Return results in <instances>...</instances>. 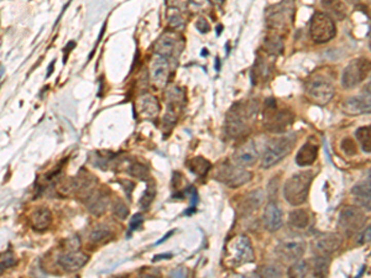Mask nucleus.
<instances>
[{
  "mask_svg": "<svg viewBox=\"0 0 371 278\" xmlns=\"http://www.w3.org/2000/svg\"><path fill=\"white\" fill-rule=\"evenodd\" d=\"M364 91L367 94V96H371V78L369 79V82H367L366 85H365Z\"/></svg>",
  "mask_w": 371,
  "mask_h": 278,
  "instance_id": "de8ad7c7",
  "label": "nucleus"
},
{
  "mask_svg": "<svg viewBox=\"0 0 371 278\" xmlns=\"http://www.w3.org/2000/svg\"><path fill=\"white\" fill-rule=\"evenodd\" d=\"M221 29H223V26H221V25H219L218 27H217V35L219 36V35H220V31H221Z\"/></svg>",
  "mask_w": 371,
  "mask_h": 278,
  "instance_id": "5fc2aeb1",
  "label": "nucleus"
},
{
  "mask_svg": "<svg viewBox=\"0 0 371 278\" xmlns=\"http://www.w3.org/2000/svg\"><path fill=\"white\" fill-rule=\"evenodd\" d=\"M138 112L144 118H156L160 113V104L155 97L145 96L138 102Z\"/></svg>",
  "mask_w": 371,
  "mask_h": 278,
  "instance_id": "5701e85b",
  "label": "nucleus"
},
{
  "mask_svg": "<svg viewBox=\"0 0 371 278\" xmlns=\"http://www.w3.org/2000/svg\"><path fill=\"white\" fill-rule=\"evenodd\" d=\"M351 194L359 207L371 210V170L367 171L365 179L354 186Z\"/></svg>",
  "mask_w": 371,
  "mask_h": 278,
  "instance_id": "ddd939ff",
  "label": "nucleus"
},
{
  "mask_svg": "<svg viewBox=\"0 0 371 278\" xmlns=\"http://www.w3.org/2000/svg\"><path fill=\"white\" fill-rule=\"evenodd\" d=\"M292 10H293V2L284 0V3H280L267 13V21L271 24L272 27L285 26L286 21L291 19Z\"/></svg>",
  "mask_w": 371,
  "mask_h": 278,
  "instance_id": "4468645a",
  "label": "nucleus"
},
{
  "mask_svg": "<svg viewBox=\"0 0 371 278\" xmlns=\"http://www.w3.org/2000/svg\"><path fill=\"white\" fill-rule=\"evenodd\" d=\"M112 235V230L105 225H98V227L93 228L92 231L89 233V241L93 244L103 243L105 239H108Z\"/></svg>",
  "mask_w": 371,
  "mask_h": 278,
  "instance_id": "c756f323",
  "label": "nucleus"
},
{
  "mask_svg": "<svg viewBox=\"0 0 371 278\" xmlns=\"http://www.w3.org/2000/svg\"><path fill=\"white\" fill-rule=\"evenodd\" d=\"M306 93L313 103L325 105L334 97L336 88L328 78L323 76H314L306 83Z\"/></svg>",
  "mask_w": 371,
  "mask_h": 278,
  "instance_id": "39448f33",
  "label": "nucleus"
},
{
  "mask_svg": "<svg viewBox=\"0 0 371 278\" xmlns=\"http://www.w3.org/2000/svg\"><path fill=\"white\" fill-rule=\"evenodd\" d=\"M167 20L173 29H179V27L183 26V19H182L181 13L176 8L170 9L169 13H167Z\"/></svg>",
  "mask_w": 371,
  "mask_h": 278,
  "instance_id": "473e14b6",
  "label": "nucleus"
},
{
  "mask_svg": "<svg viewBox=\"0 0 371 278\" xmlns=\"http://www.w3.org/2000/svg\"><path fill=\"white\" fill-rule=\"evenodd\" d=\"M171 276L175 277H183L186 276V271H183V268H179L178 271H173L171 273Z\"/></svg>",
  "mask_w": 371,
  "mask_h": 278,
  "instance_id": "49530a36",
  "label": "nucleus"
},
{
  "mask_svg": "<svg viewBox=\"0 0 371 278\" xmlns=\"http://www.w3.org/2000/svg\"><path fill=\"white\" fill-rule=\"evenodd\" d=\"M265 47H266V50L270 52V53L277 54L282 51V47H284V46H282L281 40L277 38H271V39L266 40Z\"/></svg>",
  "mask_w": 371,
  "mask_h": 278,
  "instance_id": "f704fd0d",
  "label": "nucleus"
},
{
  "mask_svg": "<svg viewBox=\"0 0 371 278\" xmlns=\"http://www.w3.org/2000/svg\"><path fill=\"white\" fill-rule=\"evenodd\" d=\"M113 214L118 219H126L127 215H129V208L123 201L117 200L113 206Z\"/></svg>",
  "mask_w": 371,
  "mask_h": 278,
  "instance_id": "c9c22d12",
  "label": "nucleus"
},
{
  "mask_svg": "<svg viewBox=\"0 0 371 278\" xmlns=\"http://www.w3.org/2000/svg\"><path fill=\"white\" fill-rule=\"evenodd\" d=\"M359 243L360 244H371V225L369 228H366L363 230V233L360 235V239H359Z\"/></svg>",
  "mask_w": 371,
  "mask_h": 278,
  "instance_id": "c03bdc74",
  "label": "nucleus"
},
{
  "mask_svg": "<svg viewBox=\"0 0 371 278\" xmlns=\"http://www.w3.org/2000/svg\"><path fill=\"white\" fill-rule=\"evenodd\" d=\"M294 143H296V139L291 136L273 140V141L267 146L265 154L263 156V160H261L263 169H271L272 166L277 164L280 161L284 160L286 156L292 151V147L294 146Z\"/></svg>",
  "mask_w": 371,
  "mask_h": 278,
  "instance_id": "20e7f679",
  "label": "nucleus"
},
{
  "mask_svg": "<svg viewBox=\"0 0 371 278\" xmlns=\"http://www.w3.org/2000/svg\"><path fill=\"white\" fill-rule=\"evenodd\" d=\"M309 271H311V268H309L308 262L305 261V260H297L288 270V276L306 277L309 273Z\"/></svg>",
  "mask_w": 371,
  "mask_h": 278,
  "instance_id": "7c9ffc66",
  "label": "nucleus"
},
{
  "mask_svg": "<svg viewBox=\"0 0 371 278\" xmlns=\"http://www.w3.org/2000/svg\"><path fill=\"white\" fill-rule=\"evenodd\" d=\"M215 177L228 187L238 188L250 181L251 173L238 163L232 164L229 162H224L217 170Z\"/></svg>",
  "mask_w": 371,
  "mask_h": 278,
  "instance_id": "0eeeda50",
  "label": "nucleus"
},
{
  "mask_svg": "<svg viewBox=\"0 0 371 278\" xmlns=\"http://www.w3.org/2000/svg\"><path fill=\"white\" fill-rule=\"evenodd\" d=\"M3 75H4V66H2V77H3Z\"/></svg>",
  "mask_w": 371,
  "mask_h": 278,
  "instance_id": "4d7b16f0",
  "label": "nucleus"
},
{
  "mask_svg": "<svg viewBox=\"0 0 371 278\" xmlns=\"http://www.w3.org/2000/svg\"><path fill=\"white\" fill-rule=\"evenodd\" d=\"M322 7L327 11V15L336 20H344L348 13V9L342 0H322Z\"/></svg>",
  "mask_w": 371,
  "mask_h": 278,
  "instance_id": "b1692460",
  "label": "nucleus"
},
{
  "mask_svg": "<svg viewBox=\"0 0 371 278\" xmlns=\"http://www.w3.org/2000/svg\"><path fill=\"white\" fill-rule=\"evenodd\" d=\"M173 234V231H170V233H167L166 235H165V236H163V239H161L160 241H159V243H157V244H161V243H163V241H166L167 239H169V237L170 236H171V235Z\"/></svg>",
  "mask_w": 371,
  "mask_h": 278,
  "instance_id": "3c124183",
  "label": "nucleus"
},
{
  "mask_svg": "<svg viewBox=\"0 0 371 278\" xmlns=\"http://www.w3.org/2000/svg\"><path fill=\"white\" fill-rule=\"evenodd\" d=\"M329 258L328 256H317L314 260V274L316 276H325L328 273Z\"/></svg>",
  "mask_w": 371,
  "mask_h": 278,
  "instance_id": "2f4dec72",
  "label": "nucleus"
},
{
  "mask_svg": "<svg viewBox=\"0 0 371 278\" xmlns=\"http://www.w3.org/2000/svg\"><path fill=\"white\" fill-rule=\"evenodd\" d=\"M342 236L339 234H325L316 241L314 251L319 256H329L342 246Z\"/></svg>",
  "mask_w": 371,
  "mask_h": 278,
  "instance_id": "dca6fc26",
  "label": "nucleus"
},
{
  "mask_svg": "<svg viewBox=\"0 0 371 278\" xmlns=\"http://www.w3.org/2000/svg\"><path fill=\"white\" fill-rule=\"evenodd\" d=\"M309 35L316 44H325L336 38L337 27L329 15L316 13L309 25Z\"/></svg>",
  "mask_w": 371,
  "mask_h": 278,
  "instance_id": "423d86ee",
  "label": "nucleus"
},
{
  "mask_svg": "<svg viewBox=\"0 0 371 278\" xmlns=\"http://www.w3.org/2000/svg\"><path fill=\"white\" fill-rule=\"evenodd\" d=\"M108 197L100 191H94L89 197L87 198V206L88 209L90 210L96 215H99V214L104 213L106 209V206H108Z\"/></svg>",
  "mask_w": 371,
  "mask_h": 278,
  "instance_id": "393cba45",
  "label": "nucleus"
},
{
  "mask_svg": "<svg viewBox=\"0 0 371 278\" xmlns=\"http://www.w3.org/2000/svg\"><path fill=\"white\" fill-rule=\"evenodd\" d=\"M88 262V256L80 251H69L63 253L59 257V264L67 272H75L81 270Z\"/></svg>",
  "mask_w": 371,
  "mask_h": 278,
  "instance_id": "f3484780",
  "label": "nucleus"
},
{
  "mask_svg": "<svg viewBox=\"0 0 371 278\" xmlns=\"http://www.w3.org/2000/svg\"><path fill=\"white\" fill-rule=\"evenodd\" d=\"M306 251V243L303 240H287L282 241L276 247V253L279 257L285 261H297L302 258Z\"/></svg>",
  "mask_w": 371,
  "mask_h": 278,
  "instance_id": "9b49d317",
  "label": "nucleus"
},
{
  "mask_svg": "<svg viewBox=\"0 0 371 278\" xmlns=\"http://www.w3.org/2000/svg\"><path fill=\"white\" fill-rule=\"evenodd\" d=\"M53 66H54V61H52V62H51L50 63V66H48V71H47V77H50V76H51V73H52V71H53Z\"/></svg>",
  "mask_w": 371,
  "mask_h": 278,
  "instance_id": "8fccbe9b",
  "label": "nucleus"
},
{
  "mask_svg": "<svg viewBox=\"0 0 371 278\" xmlns=\"http://www.w3.org/2000/svg\"><path fill=\"white\" fill-rule=\"evenodd\" d=\"M215 68H217V71L220 69V61H219V59H217V61H215Z\"/></svg>",
  "mask_w": 371,
  "mask_h": 278,
  "instance_id": "603ef678",
  "label": "nucleus"
},
{
  "mask_svg": "<svg viewBox=\"0 0 371 278\" xmlns=\"http://www.w3.org/2000/svg\"><path fill=\"white\" fill-rule=\"evenodd\" d=\"M288 224H290L291 228L299 229V230L306 229L309 224L308 213L303 209L293 210V212H291L290 215H288Z\"/></svg>",
  "mask_w": 371,
  "mask_h": 278,
  "instance_id": "bb28decb",
  "label": "nucleus"
},
{
  "mask_svg": "<svg viewBox=\"0 0 371 278\" xmlns=\"http://www.w3.org/2000/svg\"><path fill=\"white\" fill-rule=\"evenodd\" d=\"M15 262H16V258H15V253L13 251L4 252L2 255V271L4 270V268L14 266Z\"/></svg>",
  "mask_w": 371,
  "mask_h": 278,
  "instance_id": "ea45409f",
  "label": "nucleus"
},
{
  "mask_svg": "<svg viewBox=\"0 0 371 278\" xmlns=\"http://www.w3.org/2000/svg\"><path fill=\"white\" fill-rule=\"evenodd\" d=\"M196 27L199 30L200 32H208L211 30V26H209L208 21H207L205 17H199L198 21L196 23Z\"/></svg>",
  "mask_w": 371,
  "mask_h": 278,
  "instance_id": "37998d69",
  "label": "nucleus"
},
{
  "mask_svg": "<svg viewBox=\"0 0 371 278\" xmlns=\"http://www.w3.org/2000/svg\"><path fill=\"white\" fill-rule=\"evenodd\" d=\"M355 136H357L359 143H360L361 150L364 152H371V125H367V126L359 127L355 133Z\"/></svg>",
  "mask_w": 371,
  "mask_h": 278,
  "instance_id": "c85d7f7f",
  "label": "nucleus"
},
{
  "mask_svg": "<svg viewBox=\"0 0 371 278\" xmlns=\"http://www.w3.org/2000/svg\"><path fill=\"white\" fill-rule=\"evenodd\" d=\"M260 274L264 277H280L282 276V270H280L277 266H265L261 268Z\"/></svg>",
  "mask_w": 371,
  "mask_h": 278,
  "instance_id": "58836bf2",
  "label": "nucleus"
},
{
  "mask_svg": "<svg viewBox=\"0 0 371 278\" xmlns=\"http://www.w3.org/2000/svg\"><path fill=\"white\" fill-rule=\"evenodd\" d=\"M257 158V150L255 149V145L252 142H246L243 146H240L233 156L234 162L243 167L252 166V164L256 163Z\"/></svg>",
  "mask_w": 371,
  "mask_h": 278,
  "instance_id": "a211bd4d",
  "label": "nucleus"
},
{
  "mask_svg": "<svg viewBox=\"0 0 371 278\" xmlns=\"http://www.w3.org/2000/svg\"><path fill=\"white\" fill-rule=\"evenodd\" d=\"M318 157V146L312 142H306L297 152L296 163L301 167L311 166Z\"/></svg>",
  "mask_w": 371,
  "mask_h": 278,
  "instance_id": "4be33fe9",
  "label": "nucleus"
},
{
  "mask_svg": "<svg viewBox=\"0 0 371 278\" xmlns=\"http://www.w3.org/2000/svg\"><path fill=\"white\" fill-rule=\"evenodd\" d=\"M228 257L230 258L233 266L244 265L254 261L255 253L249 237L245 235H240L236 237L228 249Z\"/></svg>",
  "mask_w": 371,
  "mask_h": 278,
  "instance_id": "9d476101",
  "label": "nucleus"
},
{
  "mask_svg": "<svg viewBox=\"0 0 371 278\" xmlns=\"http://www.w3.org/2000/svg\"><path fill=\"white\" fill-rule=\"evenodd\" d=\"M154 199H155V187L150 186V187L146 188L144 194H142L141 200H140V207H141L142 209H147V208L151 206Z\"/></svg>",
  "mask_w": 371,
  "mask_h": 278,
  "instance_id": "72a5a7b5",
  "label": "nucleus"
},
{
  "mask_svg": "<svg viewBox=\"0 0 371 278\" xmlns=\"http://www.w3.org/2000/svg\"><path fill=\"white\" fill-rule=\"evenodd\" d=\"M342 149L348 156H354L357 154V146H355V142L353 141L350 137H346V139L343 140Z\"/></svg>",
  "mask_w": 371,
  "mask_h": 278,
  "instance_id": "a19ab883",
  "label": "nucleus"
},
{
  "mask_svg": "<svg viewBox=\"0 0 371 278\" xmlns=\"http://www.w3.org/2000/svg\"><path fill=\"white\" fill-rule=\"evenodd\" d=\"M212 3H215V4H221V3H224V0H211Z\"/></svg>",
  "mask_w": 371,
  "mask_h": 278,
  "instance_id": "6e6d98bb",
  "label": "nucleus"
},
{
  "mask_svg": "<svg viewBox=\"0 0 371 278\" xmlns=\"http://www.w3.org/2000/svg\"><path fill=\"white\" fill-rule=\"evenodd\" d=\"M257 106L250 103H236L227 115L226 131L229 136L240 137L250 130V123L256 114Z\"/></svg>",
  "mask_w": 371,
  "mask_h": 278,
  "instance_id": "f257e3e1",
  "label": "nucleus"
},
{
  "mask_svg": "<svg viewBox=\"0 0 371 278\" xmlns=\"http://www.w3.org/2000/svg\"><path fill=\"white\" fill-rule=\"evenodd\" d=\"M264 225L269 231L275 233L282 227V212L276 203H269L264 210Z\"/></svg>",
  "mask_w": 371,
  "mask_h": 278,
  "instance_id": "6ab92c4d",
  "label": "nucleus"
},
{
  "mask_svg": "<svg viewBox=\"0 0 371 278\" xmlns=\"http://www.w3.org/2000/svg\"><path fill=\"white\" fill-rule=\"evenodd\" d=\"M165 2H166V5L169 8H176V7H178L179 4H181V2H179V0H165Z\"/></svg>",
  "mask_w": 371,
  "mask_h": 278,
  "instance_id": "a18cd8bd",
  "label": "nucleus"
},
{
  "mask_svg": "<svg viewBox=\"0 0 371 278\" xmlns=\"http://www.w3.org/2000/svg\"><path fill=\"white\" fill-rule=\"evenodd\" d=\"M264 192L257 189V191L252 192L249 195H246L245 199L242 203V212L243 214H251L263 206L264 203Z\"/></svg>",
  "mask_w": 371,
  "mask_h": 278,
  "instance_id": "a878e982",
  "label": "nucleus"
},
{
  "mask_svg": "<svg viewBox=\"0 0 371 278\" xmlns=\"http://www.w3.org/2000/svg\"><path fill=\"white\" fill-rule=\"evenodd\" d=\"M30 220H31V225L35 230L44 231L50 228L51 223H52V214L47 207H39L32 212Z\"/></svg>",
  "mask_w": 371,
  "mask_h": 278,
  "instance_id": "412c9836",
  "label": "nucleus"
},
{
  "mask_svg": "<svg viewBox=\"0 0 371 278\" xmlns=\"http://www.w3.org/2000/svg\"><path fill=\"white\" fill-rule=\"evenodd\" d=\"M130 173H132L134 177H138L139 179H146L149 177L147 169H145V167L140 163L133 164L132 170H130Z\"/></svg>",
  "mask_w": 371,
  "mask_h": 278,
  "instance_id": "e433bc0d",
  "label": "nucleus"
},
{
  "mask_svg": "<svg viewBox=\"0 0 371 278\" xmlns=\"http://www.w3.org/2000/svg\"><path fill=\"white\" fill-rule=\"evenodd\" d=\"M369 47L371 48V39H370V42H369Z\"/></svg>",
  "mask_w": 371,
  "mask_h": 278,
  "instance_id": "13d9d810",
  "label": "nucleus"
},
{
  "mask_svg": "<svg viewBox=\"0 0 371 278\" xmlns=\"http://www.w3.org/2000/svg\"><path fill=\"white\" fill-rule=\"evenodd\" d=\"M190 7L192 8L194 11H203V10H209L212 7L211 2L209 0H190Z\"/></svg>",
  "mask_w": 371,
  "mask_h": 278,
  "instance_id": "4c0bfd02",
  "label": "nucleus"
},
{
  "mask_svg": "<svg viewBox=\"0 0 371 278\" xmlns=\"http://www.w3.org/2000/svg\"><path fill=\"white\" fill-rule=\"evenodd\" d=\"M343 112L348 115L371 114V96L348 98L342 105Z\"/></svg>",
  "mask_w": 371,
  "mask_h": 278,
  "instance_id": "2eb2a0df",
  "label": "nucleus"
},
{
  "mask_svg": "<svg viewBox=\"0 0 371 278\" xmlns=\"http://www.w3.org/2000/svg\"><path fill=\"white\" fill-rule=\"evenodd\" d=\"M188 167L196 176L205 177L212 169V164L205 157H194L191 161H188Z\"/></svg>",
  "mask_w": 371,
  "mask_h": 278,
  "instance_id": "cd10ccee",
  "label": "nucleus"
},
{
  "mask_svg": "<svg viewBox=\"0 0 371 278\" xmlns=\"http://www.w3.org/2000/svg\"><path fill=\"white\" fill-rule=\"evenodd\" d=\"M177 48H178L177 36L172 32L163 33V35L157 40L156 44H155V51H156V53L160 54V56L166 57V59L172 57Z\"/></svg>",
  "mask_w": 371,
  "mask_h": 278,
  "instance_id": "aec40b11",
  "label": "nucleus"
},
{
  "mask_svg": "<svg viewBox=\"0 0 371 278\" xmlns=\"http://www.w3.org/2000/svg\"><path fill=\"white\" fill-rule=\"evenodd\" d=\"M142 221H144V218H142L141 214H135V215L133 216L132 221H130V231H134L136 230V229H139L141 227Z\"/></svg>",
  "mask_w": 371,
  "mask_h": 278,
  "instance_id": "79ce46f5",
  "label": "nucleus"
},
{
  "mask_svg": "<svg viewBox=\"0 0 371 278\" xmlns=\"http://www.w3.org/2000/svg\"><path fill=\"white\" fill-rule=\"evenodd\" d=\"M171 256H172L171 253H165V255H157V256H155L154 261H159V260H161V258H170Z\"/></svg>",
  "mask_w": 371,
  "mask_h": 278,
  "instance_id": "09e8293b",
  "label": "nucleus"
},
{
  "mask_svg": "<svg viewBox=\"0 0 371 278\" xmlns=\"http://www.w3.org/2000/svg\"><path fill=\"white\" fill-rule=\"evenodd\" d=\"M313 178L314 173L312 171H301L299 173H294L284 186L285 199L293 207L302 206L308 198Z\"/></svg>",
  "mask_w": 371,
  "mask_h": 278,
  "instance_id": "f03ea898",
  "label": "nucleus"
},
{
  "mask_svg": "<svg viewBox=\"0 0 371 278\" xmlns=\"http://www.w3.org/2000/svg\"><path fill=\"white\" fill-rule=\"evenodd\" d=\"M170 67L166 57L156 54L150 63V78L157 88L165 87L169 78Z\"/></svg>",
  "mask_w": 371,
  "mask_h": 278,
  "instance_id": "f8f14e48",
  "label": "nucleus"
},
{
  "mask_svg": "<svg viewBox=\"0 0 371 278\" xmlns=\"http://www.w3.org/2000/svg\"><path fill=\"white\" fill-rule=\"evenodd\" d=\"M371 72V61L366 57H360L351 61L345 67L342 75V84L346 89L357 87Z\"/></svg>",
  "mask_w": 371,
  "mask_h": 278,
  "instance_id": "6e6552de",
  "label": "nucleus"
},
{
  "mask_svg": "<svg viewBox=\"0 0 371 278\" xmlns=\"http://www.w3.org/2000/svg\"><path fill=\"white\" fill-rule=\"evenodd\" d=\"M293 123V114L290 110H279L275 99L270 98L265 103V127L270 133L280 134L287 130Z\"/></svg>",
  "mask_w": 371,
  "mask_h": 278,
  "instance_id": "7ed1b4c3",
  "label": "nucleus"
},
{
  "mask_svg": "<svg viewBox=\"0 0 371 278\" xmlns=\"http://www.w3.org/2000/svg\"><path fill=\"white\" fill-rule=\"evenodd\" d=\"M346 2H348L349 4H353V5H354V4H358V3L360 2V0H346Z\"/></svg>",
  "mask_w": 371,
  "mask_h": 278,
  "instance_id": "864d4df0",
  "label": "nucleus"
},
{
  "mask_svg": "<svg viewBox=\"0 0 371 278\" xmlns=\"http://www.w3.org/2000/svg\"><path fill=\"white\" fill-rule=\"evenodd\" d=\"M365 221L366 215L360 208L346 207L340 212L338 227L346 236H353L363 229Z\"/></svg>",
  "mask_w": 371,
  "mask_h": 278,
  "instance_id": "1a4fd4ad",
  "label": "nucleus"
}]
</instances>
